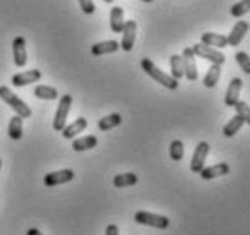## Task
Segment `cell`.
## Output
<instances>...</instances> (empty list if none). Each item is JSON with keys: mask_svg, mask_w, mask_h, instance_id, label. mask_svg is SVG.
<instances>
[{"mask_svg": "<svg viewBox=\"0 0 250 235\" xmlns=\"http://www.w3.org/2000/svg\"><path fill=\"white\" fill-rule=\"evenodd\" d=\"M142 69H144L145 73H147L154 81L162 83L165 89H169V91H176V89H178V80L172 78L170 75H165L150 58H144V60H142Z\"/></svg>", "mask_w": 250, "mask_h": 235, "instance_id": "obj_1", "label": "cell"}, {"mask_svg": "<svg viewBox=\"0 0 250 235\" xmlns=\"http://www.w3.org/2000/svg\"><path fill=\"white\" fill-rule=\"evenodd\" d=\"M0 98L4 99L13 111L17 112V116H20V118L31 116V109H29V105L24 103V99L19 98V96L13 93L11 89H7L6 85H0Z\"/></svg>", "mask_w": 250, "mask_h": 235, "instance_id": "obj_2", "label": "cell"}, {"mask_svg": "<svg viewBox=\"0 0 250 235\" xmlns=\"http://www.w3.org/2000/svg\"><path fill=\"white\" fill-rule=\"evenodd\" d=\"M134 221L138 224H144V226H152V228H158V230H165L169 228V217L165 215H158V214H150V212H144L140 210L134 214Z\"/></svg>", "mask_w": 250, "mask_h": 235, "instance_id": "obj_3", "label": "cell"}, {"mask_svg": "<svg viewBox=\"0 0 250 235\" xmlns=\"http://www.w3.org/2000/svg\"><path fill=\"white\" fill-rule=\"evenodd\" d=\"M71 105H73V96H71V94H63L62 98H60V103H58V107H57V112H55V119H53V129L57 130V132H60V130L65 127Z\"/></svg>", "mask_w": 250, "mask_h": 235, "instance_id": "obj_4", "label": "cell"}, {"mask_svg": "<svg viewBox=\"0 0 250 235\" xmlns=\"http://www.w3.org/2000/svg\"><path fill=\"white\" fill-rule=\"evenodd\" d=\"M190 49H192V53L196 56H200V58L208 60V62H212V63H218V65H223L227 60L225 55H223L219 49L208 47V45H203V43H194Z\"/></svg>", "mask_w": 250, "mask_h": 235, "instance_id": "obj_5", "label": "cell"}, {"mask_svg": "<svg viewBox=\"0 0 250 235\" xmlns=\"http://www.w3.org/2000/svg\"><path fill=\"white\" fill-rule=\"evenodd\" d=\"M182 63H183V76L188 81L198 80V65H196V55L190 47H185L182 53Z\"/></svg>", "mask_w": 250, "mask_h": 235, "instance_id": "obj_6", "label": "cell"}, {"mask_svg": "<svg viewBox=\"0 0 250 235\" xmlns=\"http://www.w3.org/2000/svg\"><path fill=\"white\" fill-rule=\"evenodd\" d=\"M136 29L138 24L134 20H125V25L122 29V42H120V47L124 51H132L134 47V42H136Z\"/></svg>", "mask_w": 250, "mask_h": 235, "instance_id": "obj_7", "label": "cell"}, {"mask_svg": "<svg viewBox=\"0 0 250 235\" xmlns=\"http://www.w3.org/2000/svg\"><path fill=\"white\" fill-rule=\"evenodd\" d=\"M208 150H210L208 143H205V141L198 143V147H196V150H194V154H192V159H190V170H192L194 174H200L201 168H205V161H207V156H208Z\"/></svg>", "mask_w": 250, "mask_h": 235, "instance_id": "obj_8", "label": "cell"}, {"mask_svg": "<svg viewBox=\"0 0 250 235\" xmlns=\"http://www.w3.org/2000/svg\"><path fill=\"white\" fill-rule=\"evenodd\" d=\"M75 179V172L71 168H63V170H58V172H51L44 177V185L45 186H57V185H65V183H71Z\"/></svg>", "mask_w": 250, "mask_h": 235, "instance_id": "obj_9", "label": "cell"}, {"mask_svg": "<svg viewBox=\"0 0 250 235\" xmlns=\"http://www.w3.org/2000/svg\"><path fill=\"white\" fill-rule=\"evenodd\" d=\"M13 62L17 67H24L27 63V49H25L24 37H17L13 40Z\"/></svg>", "mask_w": 250, "mask_h": 235, "instance_id": "obj_10", "label": "cell"}, {"mask_svg": "<svg viewBox=\"0 0 250 235\" xmlns=\"http://www.w3.org/2000/svg\"><path fill=\"white\" fill-rule=\"evenodd\" d=\"M247 31H249V22L247 20H239V22H236V25L232 27L230 35L227 37V42H229V45H239L241 43V40L245 38V35H247Z\"/></svg>", "mask_w": 250, "mask_h": 235, "instance_id": "obj_11", "label": "cell"}, {"mask_svg": "<svg viewBox=\"0 0 250 235\" xmlns=\"http://www.w3.org/2000/svg\"><path fill=\"white\" fill-rule=\"evenodd\" d=\"M42 78L40 75V71L38 69H33V71H25V73H19V75H15L11 78V83L15 87H25L29 85V83H35Z\"/></svg>", "mask_w": 250, "mask_h": 235, "instance_id": "obj_12", "label": "cell"}, {"mask_svg": "<svg viewBox=\"0 0 250 235\" xmlns=\"http://www.w3.org/2000/svg\"><path fill=\"white\" fill-rule=\"evenodd\" d=\"M230 172V167L227 165V163H216V165H212V167H207V168H201V179H216V177H219V176H227V174Z\"/></svg>", "mask_w": 250, "mask_h": 235, "instance_id": "obj_13", "label": "cell"}, {"mask_svg": "<svg viewBox=\"0 0 250 235\" xmlns=\"http://www.w3.org/2000/svg\"><path fill=\"white\" fill-rule=\"evenodd\" d=\"M241 89H243V80H241V78H234V80L229 83V89H227V93H225V105L227 107H234V103L239 99Z\"/></svg>", "mask_w": 250, "mask_h": 235, "instance_id": "obj_14", "label": "cell"}, {"mask_svg": "<svg viewBox=\"0 0 250 235\" xmlns=\"http://www.w3.org/2000/svg\"><path fill=\"white\" fill-rule=\"evenodd\" d=\"M85 129H87V119H85V118H76L73 123L67 125V127H63L60 132H62V136L65 137V139H75V136H78V134L83 132Z\"/></svg>", "mask_w": 250, "mask_h": 235, "instance_id": "obj_15", "label": "cell"}, {"mask_svg": "<svg viewBox=\"0 0 250 235\" xmlns=\"http://www.w3.org/2000/svg\"><path fill=\"white\" fill-rule=\"evenodd\" d=\"M200 43L208 45V47H214V49H219V51L223 49V47H229L227 37H223V35H216V33H203Z\"/></svg>", "mask_w": 250, "mask_h": 235, "instance_id": "obj_16", "label": "cell"}, {"mask_svg": "<svg viewBox=\"0 0 250 235\" xmlns=\"http://www.w3.org/2000/svg\"><path fill=\"white\" fill-rule=\"evenodd\" d=\"M120 49V43L116 40H104V42L94 43L91 47V53L94 56H104V55H111V53H116Z\"/></svg>", "mask_w": 250, "mask_h": 235, "instance_id": "obj_17", "label": "cell"}, {"mask_svg": "<svg viewBox=\"0 0 250 235\" xmlns=\"http://www.w3.org/2000/svg\"><path fill=\"white\" fill-rule=\"evenodd\" d=\"M111 31L113 33H122L125 25V19H124V9L118 6L111 7Z\"/></svg>", "mask_w": 250, "mask_h": 235, "instance_id": "obj_18", "label": "cell"}, {"mask_svg": "<svg viewBox=\"0 0 250 235\" xmlns=\"http://www.w3.org/2000/svg\"><path fill=\"white\" fill-rule=\"evenodd\" d=\"M219 78H221V65L212 63V65L208 67V71H207L205 78H203V85H205L207 89H212V87L218 85Z\"/></svg>", "mask_w": 250, "mask_h": 235, "instance_id": "obj_19", "label": "cell"}, {"mask_svg": "<svg viewBox=\"0 0 250 235\" xmlns=\"http://www.w3.org/2000/svg\"><path fill=\"white\" fill-rule=\"evenodd\" d=\"M96 145H98V137L96 136H83L73 141V149H75L76 152H83V150L94 149Z\"/></svg>", "mask_w": 250, "mask_h": 235, "instance_id": "obj_20", "label": "cell"}, {"mask_svg": "<svg viewBox=\"0 0 250 235\" xmlns=\"http://www.w3.org/2000/svg\"><path fill=\"white\" fill-rule=\"evenodd\" d=\"M243 125H245V119L241 116H238V114H236V116L232 118L230 121H229V123L223 127V134H225L227 137H234L239 132V129H241Z\"/></svg>", "mask_w": 250, "mask_h": 235, "instance_id": "obj_21", "label": "cell"}, {"mask_svg": "<svg viewBox=\"0 0 250 235\" xmlns=\"http://www.w3.org/2000/svg\"><path fill=\"white\" fill-rule=\"evenodd\" d=\"M120 123H122V116L116 114V112H113V114H109V116L102 118L100 121H98V129H100L102 132H107V130L118 127Z\"/></svg>", "mask_w": 250, "mask_h": 235, "instance_id": "obj_22", "label": "cell"}, {"mask_svg": "<svg viewBox=\"0 0 250 235\" xmlns=\"http://www.w3.org/2000/svg\"><path fill=\"white\" fill-rule=\"evenodd\" d=\"M138 183V176L132 172H127V174H120V176H114L113 179V185L116 188H125V186H132Z\"/></svg>", "mask_w": 250, "mask_h": 235, "instance_id": "obj_23", "label": "cell"}, {"mask_svg": "<svg viewBox=\"0 0 250 235\" xmlns=\"http://www.w3.org/2000/svg\"><path fill=\"white\" fill-rule=\"evenodd\" d=\"M22 132H24V127H22V118L20 116L11 118L9 127H7V134H9V137H11V139H20V137H22Z\"/></svg>", "mask_w": 250, "mask_h": 235, "instance_id": "obj_24", "label": "cell"}, {"mask_svg": "<svg viewBox=\"0 0 250 235\" xmlns=\"http://www.w3.org/2000/svg\"><path fill=\"white\" fill-rule=\"evenodd\" d=\"M35 96L40 99H57L58 91L51 85H37L35 87Z\"/></svg>", "mask_w": 250, "mask_h": 235, "instance_id": "obj_25", "label": "cell"}, {"mask_svg": "<svg viewBox=\"0 0 250 235\" xmlns=\"http://www.w3.org/2000/svg\"><path fill=\"white\" fill-rule=\"evenodd\" d=\"M169 63H170V76L176 78V80H180L183 78V63H182V56L180 55H172L169 58Z\"/></svg>", "mask_w": 250, "mask_h": 235, "instance_id": "obj_26", "label": "cell"}, {"mask_svg": "<svg viewBox=\"0 0 250 235\" xmlns=\"http://www.w3.org/2000/svg\"><path fill=\"white\" fill-rule=\"evenodd\" d=\"M169 156L172 161H182L183 156H185V147H183V143L180 139H174V141L170 143L169 147Z\"/></svg>", "mask_w": 250, "mask_h": 235, "instance_id": "obj_27", "label": "cell"}, {"mask_svg": "<svg viewBox=\"0 0 250 235\" xmlns=\"http://www.w3.org/2000/svg\"><path fill=\"white\" fill-rule=\"evenodd\" d=\"M234 109H236V112H238V116H241L245 119V123H250V109H249V103H247V101L238 99V101L234 103Z\"/></svg>", "mask_w": 250, "mask_h": 235, "instance_id": "obj_28", "label": "cell"}, {"mask_svg": "<svg viewBox=\"0 0 250 235\" xmlns=\"http://www.w3.org/2000/svg\"><path fill=\"white\" fill-rule=\"evenodd\" d=\"M249 7H250V0H239L236 6H232L230 15L232 17H245L249 13Z\"/></svg>", "mask_w": 250, "mask_h": 235, "instance_id": "obj_29", "label": "cell"}, {"mask_svg": "<svg viewBox=\"0 0 250 235\" xmlns=\"http://www.w3.org/2000/svg\"><path fill=\"white\" fill-rule=\"evenodd\" d=\"M236 62H238V65L241 67V71H243V73L250 75V58H249V55H247V53L239 51L238 55H236Z\"/></svg>", "mask_w": 250, "mask_h": 235, "instance_id": "obj_30", "label": "cell"}, {"mask_svg": "<svg viewBox=\"0 0 250 235\" xmlns=\"http://www.w3.org/2000/svg\"><path fill=\"white\" fill-rule=\"evenodd\" d=\"M82 7V13L83 15H93L94 13V2L93 0H78Z\"/></svg>", "mask_w": 250, "mask_h": 235, "instance_id": "obj_31", "label": "cell"}, {"mask_svg": "<svg viewBox=\"0 0 250 235\" xmlns=\"http://www.w3.org/2000/svg\"><path fill=\"white\" fill-rule=\"evenodd\" d=\"M105 235H120V230L116 224H109L105 228Z\"/></svg>", "mask_w": 250, "mask_h": 235, "instance_id": "obj_32", "label": "cell"}, {"mask_svg": "<svg viewBox=\"0 0 250 235\" xmlns=\"http://www.w3.org/2000/svg\"><path fill=\"white\" fill-rule=\"evenodd\" d=\"M27 235H42V234H40L37 228H29L27 230Z\"/></svg>", "mask_w": 250, "mask_h": 235, "instance_id": "obj_33", "label": "cell"}, {"mask_svg": "<svg viewBox=\"0 0 250 235\" xmlns=\"http://www.w3.org/2000/svg\"><path fill=\"white\" fill-rule=\"evenodd\" d=\"M140 2H145V4H150V2H154V0H140Z\"/></svg>", "mask_w": 250, "mask_h": 235, "instance_id": "obj_34", "label": "cell"}, {"mask_svg": "<svg viewBox=\"0 0 250 235\" xmlns=\"http://www.w3.org/2000/svg\"><path fill=\"white\" fill-rule=\"evenodd\" d=\"M104 2H107V4H109V2H113V0H104Z\"/></svg>", "mask_w": 250, "mask_h": 235, "instance_id": "obj_35", "label": "cell"}, {"mask_svg": "<svg viewBox=\"0 0 250 235\" xmlns=\"http://www.w3.org/2000/svg\"><path fill=\"white\" fill-rule=\"evenodd\" d=\"M0 170H2V159H0Z\"/></svg>", "mask_w": 250, "mask_h": 235, "instance_id": "obj_36", "label": "cell"}]
</instances>
